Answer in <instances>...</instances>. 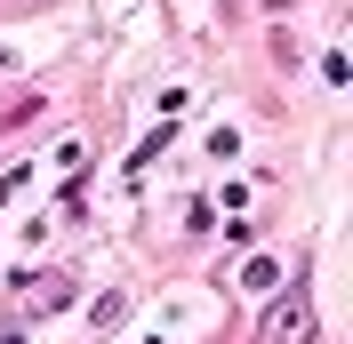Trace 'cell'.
Wrapping results in <instances>:
<instances>
[{"label": "cell", "mask_w": 353, "mask_h": 344, "mask_svg": "<svg viewBox=\"0 0 353 344\" xmlns=\"http://www.w3.org/2000/svg\"><path fill=\"white\" fill-rule=\"evenodd\" d=\"M24 297H32V312H57V304H65L72 288H65V280H41V288H32V280H24Z\"/></svg>", "instance_id": "7a4b0ae2"}, {"label": "cell", "mask_w": 353, "mask_h": 344, "mask_svg": "<svg viewBox=\"0 0 353 344\" xmlns=\"http://www.w3.org/2000/svg\"><path fill=\"white\" fill-rule=\"evenodd\" d=\"M305 336H313V304L305 297H289V304L265 312V344H305Z\"/></svg>", "instance_id": "6da1fadb"}, {"label": "cell", "mask_w": 353, "mask_h": 344, "mask_svg": "<svg viewBox=\"0 0 353 344\" xmlns=\"http://www.w3.org/2000/svg\"><path fill=\"white\" fill-rule=\"evenodd\" d=\"M273 280H281V264H265V257H257V264H249V272H241V288H257V297H265Z\"/></svg>", "instance_id": "3957f363"}]
</instances>
